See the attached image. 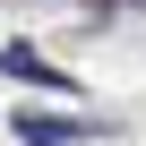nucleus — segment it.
Here are the masks:
<instances>
[{
    "label": "nucleus",
    "instance_id": "f03ea898",
    "mask_svg": "<svg viewBox=\"0 0 146 146\" xmlns=\"http://www.w3.org/2000/svg\"><path fill=\"white\" fill-rule=\"evenodd\" d=\"M0 69H9V78H26V86H60V69H52L43 52H26V43H9V52H0Z\"/></svg>",
    "mask_w": 146,
    "mask_h": 146
},
{
    "label": "nucleus",
    "instance_id": "f257e3e1",
    "mask_svg": "<svg viewBox=\"0 0 146 146\" xmlns=\"http://www.w3.org/2000/svg\"><path fill=\"white\" fill-rule=\"evenodd\" d=\"M17 137L26 146H69V137H86V120H69V112H17Z\"/></svg>",
    "mask_w": 146,
    "mask_h": 146
}]
</instances>
